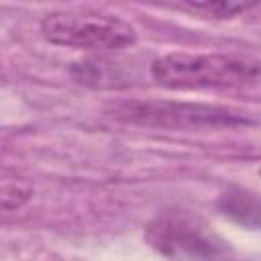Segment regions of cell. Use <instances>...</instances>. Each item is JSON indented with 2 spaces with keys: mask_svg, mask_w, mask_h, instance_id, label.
<instances>
[{
  "mask_svg": "<svg viewBox=\"0 0 261 261\" xmlns=\"http://www.w3.org/2000/svg\"><path fill=\"white\" fill-rule=\"evenodd\" d=\"M151 75L171 90L255 86L259 61L226 53H167L151 63Z\"/></svg>",
  "mask_w": 261,
  "mask_h": 261,
  "instance_id": "6da1fadb",
  "label": "cell"
},
{
  "mask_svg": "<svg viewBox=\"0 0 261 261\" xmlns=\"http://www.w3.org/2000/svg\"><path fill=\"white\" fill-rule=\"evenodd\" d=\"M106 112L120 122L155 128H222L253 122L237 108L173 100H122Z\"/></svg>",
  "mask_w": 261,
  "mask_h": 261,
  "instance_id": "7a4b0ae2",
  "label": "cell"
},
{
  "mask_svg": "<svg viewBox=\"0 0 261 261\" xmlns=\"http://www.w3.org/2000/svg\"><path fill=\"white\" fill-rule=\"evenodd\" d=\"M43 37L61 47L84 51H116L135 45L137 31L130 22L104 12L57 10L41 20Z\"/></svg>",
  "mask_w": 261,
  "mask_h": 261,
  "instance_id": "3957f363",
  "label": "cell"
},
{
  "mask_svg": "<svg viewBox=\"0 0 261 261\" xmlns=\"http://www.w3.org/2000/svg\"><path fill=\"white\" fill-rule=\"evenodd\" d=\"M149 239L161 253L171 257L208 259L218 251L214 239L186 218H161L151 226Z\"/></svg>",
  "mask_w": 261,
  "mask_h": 261,
  "instance_id": "277c9868",
  "label": "cell"
},
{
  "mask_svg": "<svg viewBox=\"0 0 261 261\" xmlns=\"http://www.w3.org/2000/svg\"><path fill=\"white\" fill-rule=\"evenodd\" d=\"M251 6H255V2H196V4H188L190 10L206 12V14H212L214 18H232L241 12H247Z\"/></svg>",
  "mask_w": 261,
  "mask_h": 261,
  "instance_id": "5b68a950",
  "label": "cell"
}]
</instances>
